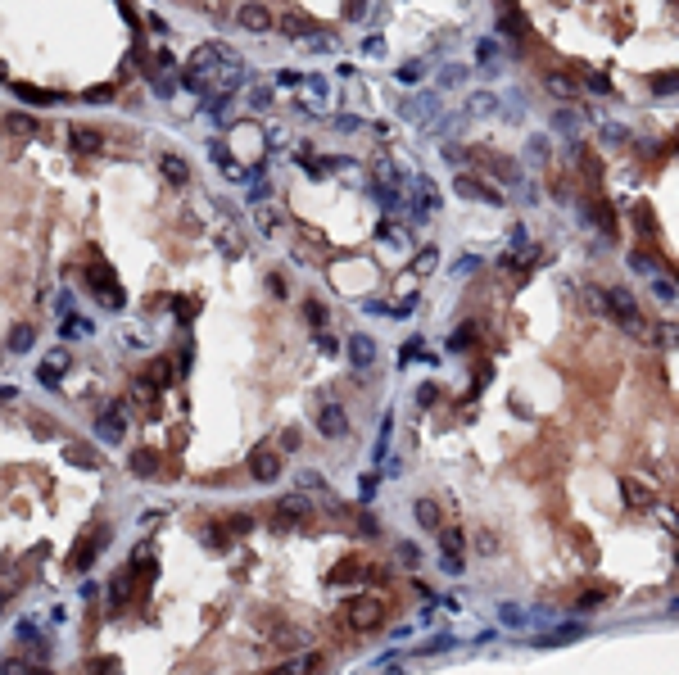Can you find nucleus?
I'll list each match as a JSON object with an SVG mask.
<instances>
[{
  "instance_id": "1",
  "label": "nucleus",
  "mask_w": 679,
  "mask_h": 675,
  "mask_svg": "<svg viewBox=\"0 0 679 675\" xmlns=\"http://www.w3.org/2000/svg\"><path fill=\"white\" fill-rule=\"evenodd\" d=\"M598 304H603V313L607 317H616L621 327L629 331V336H643V340H657V331L643 322V313H638V304H634V294L629 290H621V286H612V290H603L598 294Z\"/></svg>"
},
{
  "instance_id": "2",
  "label": "nucleus",
  "mask_w": 679,
  "mask_h": 675,
  "mask_svg": "<svg viewBox=\"0 0 679 675\" xmlns=\"http://www.w3.org/2000/svg\"><path fill=\"white\" fill-rule=\"evenodd\" d=\"M87 281H91V294H96L105 308H127V294H122V286H118V277L109 272V263H91L87 268Z\"/></svg>"
},
{
  "instance_id": "3",
  "label": "nucleus",
  "mask_w": 679,
  "mask_h": 675,
  "mask_svg": "<svg viewBox=\"0 0 679 675\" xmlns=\"http://www.w3.org/2000/svg\"><path fill=\"white\" fill-rule=\"evenodd\" d=\"M96 436L105 440V444H118V440L127 436V413H122V403H105V408H100Z\"/></svg>"
},
{
  "instance_id": "4",
  "label": "nucleus",
  "mask_w": 679,
  "mask_h": 675,
  "mask_svg": "<svg viewBox=\"0 0 679 675\" xmlns=\"http://www.w3.org/2000/svg\"><path fill=\"white\" fill-rule=\"evenodd\" d=\"M317 431H322L326 440H345V436H349L345 408H340V403H331V399H322V403H317Z\"/></svg>"
},
{
  "instance_id": "5",
  "label": "nucleus",
  "mask_w": 679,
  "mask_h": 675,
  "mask_svg": "<svg viewBox=\"0 0 679 675\" xmlns=\"http://www.w3.org/2000/svg\"><path fill=\"white\" fill-rule=\"evenodd\" d=\"M345 617L354 621L358 630H376L380 617H385V603H380V599H354V603L345 608Z\"/></svg>"
},
{
  "instance_id": "6",
  "label": "nucleus",
  "mask_w": 679,
  "mask_h": 675,
  "mask_svg": "<svg viewBox=\"0 0 679 675\" xmlns=\"http://www.w3.org/2000/svg\"><path fill=\"white\" fill-rule=\"evenodd\" d=\"M308 512H313V503L303 499V494H285V499L277 503V531H290V526L308 522Z\"/></svg>"
},
{
  "instance_id": "7",
  "label": "nucleus",
  "mask_w": 679,
  "mask_h": 675,
  "mask_svg": "<svg viewBox=\"0 0 679 675\" xmlns=\"http://www.w3.org/2000/svg\"><path fill=\"white\" fill-rule=\"evenodd\" d=\"M249 476L259 480V485H272L281 476V453L277 449H254L249 453Z\"/></svg>"
},
{
  "instance_id": "8",
  "label": "nucleus",
  "mask_w": 679,
  "mask_h": 675,
  "mask_svg": "<svg viewBox=\"0 0 679 675\" xmlns=\"http://www.w3.org/2000/svg\"><path fill=\"white\" fill-rule=\"evenodd\" d=\"M457 195H466V200H480V204H503V195L498 191H489V186H480V177H466V173H457Z\"/></svg>"
},
{
  "instance_id": "9",
  "label": "nucleus",
  "mask_w": 679,
  "mask_h": 675,
  "mask_svg": "<svg viewBox=\"0 0 679 675\" xmlns=\"http://www.w3.org/2000/svg\"><path fill=\"white\" fill-rule=\"evenodd\" d=\"M100 539H105V531H100V535H82V539H77V548H73V557H68V566H73V571H87V566L96 562V553L105 548Z\"/></svg>"
},
{
  "instance_id": "10",
  "label": "nucleus",
  "mask_w": 679,
  "mask_h": 675,
  "mask_svg": "<svg viewBox=\"0 0 679 675\" xmlns=\"http://www.w3.org/2000/svg\"><path fill=\"white\" fill-rule=\"evenodd\" d=\"M68 349H50V354H45V363H41V372H36V381L41 385H59V376H64L68 372Z\"/></svg>"
},
{
  "instance_id": "11",
  "label": "nucleus",
  "mask_w": 679,
  "mask_h": 675,
  "mask_svg": "<svg viewBox=\"0 0 679 675\" xmlns=\"http://www.w3.org/2000/svg\"><path fill=\"white\" fill-rule=\"evenodd\" d=\"M127 467H131L136 480H154L159 476V453H154V449H136V453L127 458Z\"/></svg>"
},
{
  "instance_id": "12",
  "label": "nucleus",
  "mask_w": 679,
  "mask_h": 675,
  "mask_svg": "<svg viewBox=\"0 0 679 675\" xmlns=\"http://www.w3.org/2000/svg\"><path fill=\"white\" fill-rule=\"evenodd\" d=\"M349 363L367 372L371 363H376V340L371 336H349Z\"/></svg>"
},
{
  "instance_id": "13",
  "label": "nucleus",
  "mask_w": 679,
  "mask_h": 675,
  "mask_svg": "<svg viewBox=\"0 0 679 675\" xmlns=\"http://www.w3.org/2000/svg\"><path fill=\"white\" fill-rule=\"evenodd\" d=\"M68 141H73V150H82V154H96L100 145H105V136H100V131H91V127H82V122H77V127H68Z\"/></svg>"
},
{
  "instance_id": "14",
  "label": "nucleus",
  "mask_w": 679,
  "mask_h": 675,
  "mask_svg": "<svg viewBox=\"0 0 679 675\" xmlns=\"http://www.w3.org/2000/svg\"><path fill=\"white\" fill-rule=\"evenodd\" d=\"M64 462L96 471V467H100V453H96V449H87V444H64Z\"/></svg>"
},
{
  "instance_id": "15",
  "label": "nucleus",
  "mask_w": 679,
  "mask_h": 675,
  "mask_svg": "<svg viewBox=\"0 0 679 675\" xmlns=\"http://www.w3.org/2000/svg\"><path fill=\"white\" fill-rule=\"evenodd\" d=\"M127 599H131V571H118V576L109 580V608L118 612Z\"/></svg>"
},
{
  "instance_id": "16",
  "label": "nucleus",
  "mask_w": 679,
  "mask_h": 675,
  "mask_svg": "<svg viewBox=\"0 0 679 675\" xmlns=\"http://www.w3.org/2000/svg\"><path fill=\"white\" fill-rule=\"evenodd\" d=\"M159 168H163V177H168L173 186H186V182H191V168H186V159H177V154H163Z\"/></svg>"
},
{
  "instance_id": "17",
  "label": "nucleus",
  "mask_w": 679,
  "mask_h": 675,
  "mask_svg": "<svg viewBox=\"0 0 679 675\" xmlns=\"http://www.w3.org/2000/svg\"><path fill=\"white\" fill-rule=\"evenodd\" d=\"M240 23L254 28V32H268V28H272V14L263 10V5H245V10H240Z\"/></svg>"
},
{
  "instance_id": "18",
  "label": "nucleus",
  "mask_w": 679,
  "mask_h": 675,
  "mask_svg": "<svg viewBox=\"0 0 679 675\" xmlns=\"http://www.w3.org/2000/svg\"><path fill=\"white\" fill-rule=\"evenodd\" d=\"M14 96L28 100V105H54V100H59V91H41V87H28V82H19V87H14Z\"/></svg>"
},
{
  "instance_id": "19",
  "label": "nucleus",
  "mask_w": 679,
  "mask_h": 675,
  "mask_svg": "<svg viewBox=\"0 0 679 675\" xmlns=\"http://www.w3.org/2000/svg\"><path fill=\"white\" fill-rule=\"evenodd\" d=\"M32 345H36V331L28 327V322L10 331V354H28V349H32Z\"/></svg>"
},
{
  "instance_id": "20",
  "label": "nucleus",
  "mask_w": 679,
  "mask_h": 675,
  "mask_svg": "<svg viewBox=\"0 0 679 675\" xmlns=\"http://www.w3.org/2000/svg\"><path fill=\"white\" fill-rule=\"evenodd\" d=\"M145 381H150V385H168V381H173V363H168V358H150Z\"/></svg>"
},
{
  "instance_id": "21",
  "label": "nucleus",
  "mask_w": 679,
  "mask_h": 675,
  "mask_svg": "<svg viewBox=\"0 0 679 675\" xmlns=\"http://www.w3.org/2000/svg\"><path fill=\"white\" fill-rule=\"evenodd\" d=\"M5 127H10L14 136H36V118H32V114H10Z\"/></svg>"
},
{
  "instance_id": "22",
  "label": "nucleus",
  "mask_w": 679,
  "mask_h": 675,
  "mask_svg": "<svg viewBox=\"0 0 679 675\" xmlns=\"http://www.w3.org/2000/svg\"><path fill=\"white\" fill-rule=\"evenodd\" d=\"M543 87H548L552 96H561V100L575 96V82H571V77H561V73H548V77H543Z\"/></svg>"
},
{
  "instance_id": "23",
  "label": "nucleus",
  "mask_w": 679,
  "mask_h": 675,
  "mask_svg": "<svg viewBox=\"0 0 679 675\" xmlns=\"http://www.w3.org/2000/svg\"><path fill=\"white\" fill-rule=\"evenodd\" d=\"M91 331V322L87 317H77V313H68L64 317V327H59V336H68V340H77V336H87Z\"/></svg>"
},
{
  "instance_id": "24",
  "label": "nucleus",
  "mask_w": 679,
  "mask_h": 675,
  "mask_svg": "<svg viewBox=\"0 0 679 675\" xmlns=\"http://www.w3.org/2000/svg\"><path fill=\"white\" fill-rule=\"evenodd\" d=\"M417 522L426 526V531H435V526H440V508H435V503H426V499H421V503H417Z\"/></svg>"
},
{
  "instance_id": "25",
  "label": "nucleus",
  "mask_w": 679,
  "mask_h": 675,
  "mask_svg": "<svg viewBox=\"0 0 679 675\" xmlns=\"http://www.w3.org/2000/svg\"><path fill=\"white\" fill-rule=\"evenodd\" d=\"M217 250H222L226 259H240V236L236 231H222V236H217Z\"/></svg>"
},
{
  "instance_id": "26",
  "label": "nucleus",
  "mask_w": 679,
  "mask_h": 675,
  "mask_svg": "<svg viewBox=\"0 0 679 675\" xmlns=\"http://www.w3.org/2000/svg\"><path fill=\"white\" fill-rule=\"evenodd\" d=\"M317 666V657H299V662H290V666H281V671H272V675H308Z\"/></svg>"
},
{
  "instance_id": "27",
  "label": "nucleus",
  "mask_w": 679,
  "mask_h": 675,
  "mask_svg": "<svg viewBox=\"0 0 679 675\" xmlns=\"http://www.w3.org/2000/svg\"><path fill=\"white\" fill-rule=\"evenodd\" d=\"M0 675H32V662H23V657H10V662H0Z\"/></svg>"
},
{
  "instance_id": "28",
  "label": "nucleus",
  "mask_w": 679,
  "mask_h": 675,
  "mask_svg": "<svg viewBox=\"0 0 679 675\" xmlns=\"http://www.w3.org/2000/svg\"><path fill=\"white\" fill-rule=\"evenodd\" d=\"M303 313H308V322H313V331H322V322H326V308L317 304V299H308V308H303Z\"/></svg>"
},
{
  "instance_id": "29",
  "label": "nucleus",
  "mask_w": 679,
  "mask_h": 675,
  "mask_svg": "<svg viewBox=\"0 0 679 675\" xmlns=\"http://www.w3.org/2000/svg\"><path fill=\"white\" fill-rule=\"evenodd\" d=\"M471 340H475V331H471V327H462V331H453V340H449V345H453V349H466Z\"/></svg>"
},
{
  "instance_id": "30",
  "label": "nucleus",
  "mask_w": 679,
  "mask_h": 675,
  "mask_svg": "<svg viewBox=\"0 0 679 675\" xmlns=\"http://www.w3.org/2000/svg\"><path fill=\"white\" fill-rule=\"evenodd\" d=\"M621 490H625V499H629V503H647V494L638 490L634 480H621Z\"/></svg>"
},
{
  "instance_id": "31",
  "label": "nucleus",
  "mask_w": 679,
  "mask_h": 675,
  "mask_svg": "<svg viewBox=\"0 0 679 675\" xmlns=\"http://www.w3.org/2000/svg\"><path fill=\"white\" fill-rule=\"evenodd\" d=\"M652 294H657V299H675V286H670V281H661V277H657V281H652Z\"/></svg>"
},
{
  "instance_id": "32",
  "label": "nucleus",
  "mask_w": 679,
  "mask_h": 675,
  "mask_svg": "<svg viewBox=\"0 0 679 675\" xmlns=\"http://www.w3.org/2000/svg\"><path fill=\"white\" fill-rule=\"evenodd\" d=\"M299 485H303V490H313V485H317V490H326V480L317 476V471H303V476H299Z\"/></svg>"
},
{
  "instance_id": "33",
  "label": "nucleus",
  "mask_w": 679,
  "mask_h": 675,
  "mask_svg": "<svg viewBox=\"0 0 679 675\" xmlns=\"http://www.w3.org/2000/svg\"><path fill=\"white\" fill-rule=\"evenodd\" d=\"M417 77H421V64H403L399 68V82H417Z\"/></svg>"
},
{
  "instance_id": "34",
  "label": "nucleus",
  "mask_w": 679,
  "mask_h": 675,
  "mask_svg": "<svg viewBox=\"0 0 679 675\" xmlns=\"http://www.w3.org/2000/svg\"><path fill=\"white\" fill-rule=\"evenodd\" d=\"M173 87H177L173 77H154V91H159V96H173Z\"/></svg>"
},
{
  "instance_id": "35",
  "label": "nucleus",
  "mask_w": 679,
  "mask_h": 675,
  "mask_svg": "<svg viewBox=\"0 0 679 675\" xmlns=\"http://www.w3.org/2000/svg\"><path fill=\"white\" fill-rule=\"evenodd\" d=\"M249 105H259V109H263V105H268V91L254 87V91H249Z\"/></svg>"
},
{
  "instance_id": "36",
  "label": "nucleus",
  "mask_w": 679,
  "mask_h": 675,
  "mask_svg": "<svg viewBox=\"0 0 679 675\" xmlns=\"http://www.w3.org/2000/svg\"><path fill=\"white\" fill-rule=\"evenodd\" d=\"M629 268H634V272H652V263H647L643 254H634V259H629Z\"/></svg>"
},
{
  "instance_id": "37",
  "label": "nucleus",
  "mask_w": 679,
  "mask_h": 675,
  "mask_svg": "<svg viewBox=\"0 0 679 675\" xmlns=\"http://www.w3.org/2000/svg\"><path fill=\"white\" fill-rule=\"evenodd\" d=\"M489 105H494V100H489V96H471V109H475V114H485Z\"/></svg>"
},
{
  "instance_id": "38",
  "label": "nucleus",
  "mask_w": 679,
  "mask_h": 675,
  "mask_svg": "<svg viewBox=\"0 0 679 675\" xmlns=\"http://www.w3.org/2000/svg\"><path fill=\"white\" fill-rule=\"evenodd\" d=\"M652 87H657V91H675V87H679V77H657Z\"/></svg>"
},
{
  "instance_id": "39",
  "label": "nucleus",
  "mask_w": 679,
  "mask_h": 675,
  "mask_svg": "<svg viewBox=\"0 0 679 675\" xmlns=\"http://www.w3.org/2000/svg\"><path fill=\"white\" fill-rule=\"evenodd\" d=\"M87 100H91V105H96V100H109V87H91Z\"/></svg>"
},
{
  "instance_id": "40",
  "label": "nucleus",
  "mask_w": 679,
  "mask_h": 675,
  "mask_svg": "<svg viewBox=\"0 0 679 675\" xmlns=\"http://www.w3.org/2000/svg\"><path fill=\"white\" fill-rule=\"evenodd\" d=\"M10 594H14V580H5V585H0V603L10 599Z\"/></svg>"
},
{
  "instance_id": "41",
  "label": "nucleus",
  "mask_w": 679,
  "mask_h": 675,
  "mask_svg": "<svg viewBox=\"0 0 679 675\" xmlns=\"http://www.w3.org/2000/svg\"><path fill=\"white\" fill-rule=\"evenodd\" d=\"M0 77H5V64H0Z\"/></svg>"
}]
</instances>
